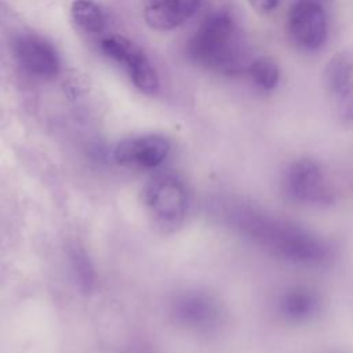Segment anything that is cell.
I'll return each instance as SVG.
<instances>
[{"mask_svg": "<svg viewBox=\"0 0 353 353\" xmlns=\"http://www.w3.org/2000/svg\"><path fill=\"white\" fill-rule=\"evenodd\" d=\"M230 218L240 233L252 243L292 263L321 265L330 256L328 245L317 234L263 210L239 205Z\"/></svg>", "mask_w": 353, "mask_h": 353, "instance_id": "6da1fadb", "label": "cell"}, {"mask_svg": "<svg viewBox=\"0 0 353 353\" xmlns=\"http://www.w3.org/2000/svg\"><path fill=\"white\" fill-rule=\"evenodd\" d=\"M189 57L210 69L236 74L245 68L244 44L233 18L215 12L199 26L188 43Z\"/></svg>", "mask_w": 353, "mask_h": 353, "instance_id": "7a4b0ae2", "label": "cell"}, {"mask_svg": "<svg viewBox=\"0 0 353 353\" xmlns=\"http://www.w3.org/2000/svg\"><path fill=\"white\" fill-rule=\"evenodd\" d=\"M283 185L291 200L305 205H328L335 197L330 176L319 163L310 159H299L291 163L284 172Z\"/></svg>", "mask_w": 353, "mask_h": 353, "instance_id": "3957f363", "label": "cell"}, {"mask_svg": "<svg viewBox=\"0 0 353 353\" xmlns=\"http://www.w3.org/2000/svg\"><path fill=\"white\" fill-rule=\"evenodd\" d=\"M143 203L157 222L172 226L179 223L185 216L189 205V194L178 175L159 172L145 183Z\"/></svg>", "mask_w": 353, "mask_h": 353, "instance_id": "277c9868", "label": "cell"}, {"mask_svg": "<svg viewBox=\"0 0 353 353\" xmlns=\"http://www.w3.org/2000/svg\"><path fill=\"white\" fill-rule=\"evenodd\" d=\"M103 52L113 61L123 65L134 85L145 94H154L159 90L157 73L139 46L121 36H110L102 40Z\"/></svg>", "mask_w": 353, "mask_h": 353, "instance_id": "5b68a950", "label": "cell"}, {"mask_svg": "<svg viewBox=\"0 0 353 353\" xmlns=\"http://www.w3.org/2000/svg\"><path fill=\"white\" fill-rule=\"evenodd\" d=\"M287 28L291 40L303 50H317L327 39V17L321 4L296 0L290 8Z\"/></svg>", "mask_w": 353, "mask_h": 353, "instance_id": "8992f818", "label": "cell"}, {"mask_svg": "<svg viewBox=\"0 0 353 353\" xmlns=\"http://www.w3.org/2000/svg\"><path fill=\"white\" fill-rule=\"evenodd\" d=\"M170 152V141L160 134H143L117 143L114 160L125 167L150 170L159 167Z\"/></svg>", "mask_w": 353, "mask_h": 353, "instance_id": "52a82bcc", "label": "cell"}, {"mask_svg": "<svg viewBox=\"0 0 353 353\" xmlns=\"http://www.w3.org/2000/svg\"><path fill=\"white\" fill-rule=\"evenodd\" d=\"M12 52L18 63L30 74L51 79L59 72V58L54 47L41 37L21 34L12 41Z\"/></svg>", "mask_w": 353, "mask_h": 353, "instance_id": "ba28073f", "label": "cell"}, {"mask_svg": "<svg viewBox=\"0 0 353 353\" xmlns=\"http://www.w3.org/2000/svg\"><path fill=\"white\" fill-rule=\"evenodd\" d=\"M200 3L201 0H152L146 4L143 17L154 30H172L189 19Z\"/></svg>", "mask_w": 353, "mask_h": 353, "instance_id": "9c48e42d", "label": "cell"}, {"mask_svg": "<svg viewBox=\"0 0 353 353\" xmlns=\"http://www.w3.org/2000/svg\"><path fill=\"white\" fill-rule=\"evenodd\" d=\"M178 306L182 319L199 330L211 331L222 323L221 306L205 294H189Z\"/></svg>", "mask_w": 353, "mask_h": 353, "instance_id": "30bf717a", "label": "cell"}, {"mask_svg": "<svg viewBox=\"0 0 353 353\" xmlns=\"http://www.w3.org/2000/svg\"><path fill=\"white\" fill-rule=\"evenodd\" d=\"M320 296L306 285L287 288L279 299V312L283 317L294 323L307 321L319 313Z\"/></svg>", "mask_w": 353, "mask_h": 353, "instance_id": "8fae6325", "label": "cell"}, {"mask_svg": "<svg viewBox=\"0 0 353 353\" xmlns=\"http://www.w3.org/2000/svg\"><path fill=\"white\" fill-rule=\"evenodd\" d=\"M325 90L336 99L353 84V61L345 54L334 55L324 69Z\"/></svg>", "mask_w": 353, "mask_h": 353, "instance_id": "7c38bea8", "label": "cell"}, {"mask_svg": "<svg viewBox=\"0 0 353 353\" xmlns=\"http://www.w3.org/2000/svg\"><path fill=\"white\" fill-rule=\"evenodd\" d=\"M73 22L84 32L99 33L105 28V18L98 7L91 0H76L70 7Z\"/></svg>", "mask_w": 353, "mask_h": 353, "instance_id": "4fadbf2b", "label": "cell"}, {"mask_svg": "<svg viewBox=\"0 0 353 353\" xmlns=\"http://www.w3.org/2000/svg\"><path fill=\"white\" fill-rule=\"evenodd\" d=\"M251 81L263 91L276 88L280 80V70L277 65L269 58H258L252 61L247 68Z\"/></svg>", "mask_w": 353, "mask_h": 353, "instance_id": "5bb4252c", "label": "cell"}, {"mask_svg": "<svg viewBox=\"0 0 353 353\" xmlns=\"http://www.w3.org/2000/svg\"><path fill=\"white\" fill-rule=\"evenodd\" d=\"M336 102V113L342 123L353 124V84L347 91H345L339 98L335 99Z\"/></svg>", "mask_w": 353, "mask_h": 353, "instance_id": "9a60e30c", "label": "cell"}, {"mask_svg": "<svg viewBox=\"0 0 353 353\" xmlns=\"http://www.w3.org/2000/svg\"><path fill=\"white\" fill-rule=\"evenodd\" d=\"M281 0H248L250 6L259 14H269L274 11Z\"/></svg>", "mask_w": 353, "mask_h": 353, "instance_id": "2e32d148", "label": "cell"}, {"mask_svg": "<svg viewBox=\"0 0 353 353\" xmlns=\"http://www.w3.org/2000/svg\"><path fill=\"white\" fill-rule=\"evenodd\" d=\"M310 1H316V3H319V4L323 6V4H324L325 1H328V0H310Z\"/></svg>", "mask_w": 353, "mask_h": 353, "instance_id": "e0dca14e", "label": "cell"}]
</instances>
